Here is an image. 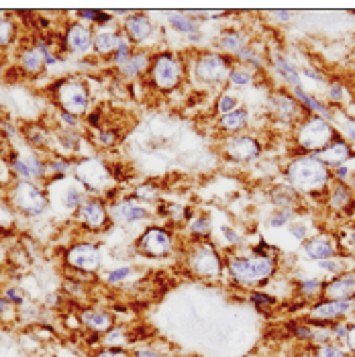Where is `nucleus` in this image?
<instances>
[{"label": "nucleus", "mask_w": 355, "mask_h": 357, "mask_svg": "<svg viewBox=\"0 0 355 357\" xmlns=\"http://www.w3.org/2000/svg\"><path fill=\"white\" fill-rule=\"evenodd\" d=\"M284 176H286V184L292 186L299 194L317 196L328 190L331 186V169L310 153L294 158L286 165Z\"/></svg>", "instance_id": "nucleus-1"}, {"label": "nucleus", "mask_w": 355, "mask_h": 357, "mask_svg": "<svg viewBox=\"0 0 355 357\" xmlns=\"http://www.w3.org/2000/svg\"><path fill=\"white\" fill-rule=\"evenodd\" d=\"M6 200L13 211L25 217H41L50 206L47 192L37 182L29 180H13L6 188Z\"/></svg>", "instance_id": "nucleus-2"}, {"label": "nucleus", "mask_w": 355, "mask_h": 357, "mask_svg": "<svg viewBox=\"0 0 355 357\" xmlns=\"http://www.w3.org/2000/svg\"><path fill=\"white\" fill-rule=\"evenodd\" d=\"M294 139H296V145L301 147L304 153L315 155L321 149H325L331 141L337 139V131L327 119L317 116V114H308L296 125Z\"/></svg>", "instance_id": "nucleus-3"}, {"label": "nucleus", "mask_w": 355, "mask_h": 357, "mask_svg": "<svg viewBox=\"0 0 355 357\" xmlns=\"http://www.w3.org/2000/svg\"><path fill=\"white\" fill-rule=\"evenodd\" d=\"M275 270V261L268 255H235L229 259V272L231 275L246 286L262 284L270 280Z\"/></svg>", "instance_id": "nucleus-4"}, {"label": "nucleus", "mask_w": 355, "mask_h": 357, "mask_svg": "<svg viewBox=\"0 0 355 357\" xmlns=\"http://www.w3.org/2000/svg\"><path fill=\"white\" fill-rule=\"evenodd\" d=\"M186 78V63L174 54H158L149 68V84L158 92H172Z\"/></svg>", "instance_id": "nucleus-5"}, {"label": "nucleus", "mask_w": 355, "mask_h": 357, "mask_svg": "<svg viewBox=\"0 0 355 357\" xmlns=\"http://www.w3.org/2000/svg\"><path fill=\"white\" fill-rule=\"evenodd\" d=\"M74 178L82 184L86 192H92V196H100V198L114 186L112 169L98 158L80 160L74 165Z\"/></svg>", "instance_id": "nucleus-6"}, {"label": "nucleus", "mask_w": 355, "mask_h": 357, "mask_svg": "<svg viewBox=\"0 0 355 357\" xmlns=\"http://www.w3.org/2000/svg\"><path fill=\"white\" fill-rule=\"evenodd\" d=\"M54 100L57 110L70 112L74 116H84L90 109V90L82 78H63L55 84Z\"/></svg>", "instance_id": "nucleus-7"}, {"label": "nucleus", "mask_w": 355, "mask_h": 357, "mask_svg": "<svg viewBox=\"0 0 355 357\" xmlns=\"http://www.w3.org/2000/svg\"><path fill=\"white\" fill-rule=\"evenodd\" d=\"M231 68H233V59L229 55L217 54V52H204L194 59L192 74H194V80L198 84L215 88V86H222L227 82Z\"/></svg>", "instance_id": "nucleus-8"}, {"label": "nucleus", "mask_w": 355, "mask_h": 357, "mask_svg": "<svg viewBox=\"0 0 355 357\" xmlns=\"http://www.w3.org/2000/svg\"><path fill=\"white\" fill-rule=\"evenodd\" d=\"M47 198L50 204H54L57 208H63L68 213H76L80 208L84 200H86V190L84 186L70 176H57V178H50L47 180Z\"/></svg>", "instance_id": "nucleus-9"}, {"label": "nucleus", "mask_w": 355, "mask_h": 357, "mask_svg": "<svg viewBox=\"0 0 355 357\" xmlns=\"http://www.w3.org/2000/svg\"><path fill=\"white\" fill-rule=\"evenodd\" d=\"M10 172L15 180H29V182H47V160H43L35 149L13 153L10 158Z\"/></svg>", "instance_id": "nucleus-10"}, {"label": "nucleus", "mask_w": 355, "mask_h": 357, "mask_svg": "<svg viewBox=\"0 0 355 357\" xmlns=\"http://www.w3.org/2000/svg\"><path fill=\"white\" fill-rule=\"evenodd\" d=\"M74 220L86 231H105L110 225L109 204L100 196H86L80 208L74 213Z\"/></svg>", "instance_id": "nucleus-11"}, {"label": "nucleus", "mask_w": 355, "mask_h": 357, "mask_svg": "<svg viewBox=\"0 0 355 357\" xmlns=\"http://www.w3.org/2000/svg\"><path fill=\"white\" fill-rule=\"evenodd\" d=\"M188 266L190 272L198 278H219L222 272V261H220L217 249L211 243H194L188 251Z\"/></svg>", "instance_id": "nucleus-12"}, {"label": "nucleus", "mask_w": 355, "mask_h": 357, "mask_svg": "<svg viewBox=\"0 0 355 357\" xmlns=\"http://www.w3.org/2000/svg\"><path fill=\"white\" fill-rule=\"evenodd\" d=\"M92 41H94V29L80 21L70 23L61 37L66 54H72L76 57H86L92 54Z\"/></svg>", "instance_id": "nucleus-13"}, {"label": "nucleus", "mask_w": 355, "mask_h": 357, "mask_svg": "<svg viewBox=\"0 0 355 357\" xmlns=\"http://www.w3.org/2000/svg\"><path fill=\"white\" fill-rule=\"evenodd\" d=\"M137 249L147 257H165L174 249V237L164 227H149L141 233Z\"/></svg>", "instance_id": "nucleus-14"}, {"label": "nucleus", "mask_w": 355, "mask_h": 357, "mask_svg": "<svg viewBox=\"0 0 355 357\" xmlns=\"http://www.w3.org/2000/svg\"><path fill=\"white\" fill-rule=\"evenodd\" d=\"M222 153L233 160V162H239V164H246V162H253L259 158L262 153V143L251 135H229V137L222 141Z\"/></svg>", "instance_id": "nucleus-15"}, {"label": "nucleus", "mask_w": 355, "mask_h": 357, "mask_svg": "<svg viewBox=\"0 0 355 357\" xmlns=\"http://www.w3.org/2000/svg\"><path fill=\"white\" fill-rule=\"evenodd\" d=\"M66 264L76 272L94 274V272H98V268L103 264V255H100V249L94 243H76L66 253Z\"/></svg>", "instance_id": "nucleus-16"}, {"label": "nucleus", "mask_w": 355, "mask_h": 357, "mask_svg": "<svg viewBox=\"0 0 355 357\" xmlns=\"http://www.w3.org/2000/svg\"><path fill=\"white\" fill-rule=\"evenodd\" d=\"M109 217L110 222L116 225H135V222H143L151 217V211L137 202L135 198H119L109 204Z\"/></svg>", "instance_id": "nucleus-17"}, {"label": "nucleus", "mask_w": 355, "mask_h": 357, "mask_svg": "<svg viewBox=\"0 0 355 357\" xmlns=\"http://www.w3.org/2000/svg\"><path fill=\"white\" fill-rule=\"evenodd\" d=\"M50 47H52V41L45 37L37 39L29 47H23L17 59V66L21 68V72L25 76H39L45 70V54L50 52Z\"/></svg>", "instance_id": "nucleus-18"}, {"label": "nucleus", "mask_w": 355, "mask_h": 357, "mask_svg": "<svg viewBox=\"0 0 355 357\" xmlns=\"http://www.w3.org/2000/svg\"><path fill=\"white\" fill-rule=\"evenodd\" d=\"M270 110L275 114V119H280L284 123H296L299 125L302 119L306 116L304 114L306 110L302 109L301 102L292 94L282 92V90L273 92L270 96Z\"/></svg>", "instance_id": "nucleus-19"}, {"label": "nucleus", "mask_w": 355, "mask_h": 357, "mask_svg": "<svg viewBox=\"0 0 355 357\" xmlns=\"http://www.w3.org/2000/svg\"><path fill=\"white\" fill-rule=\"evenodd\" d=\"M125 37L131 41V43H147L153 33H156V27H153V21L149 15L145 13H133V15H127L125 21H123V29Z\"/></svg>", "instance_id": "nucleus-20"}, {"label": "nucleus", "mask_w": 355, "mask_h": 357, "mask_svg": "<svg viewBox=\"0 0 355 357\" xmlns=\"http://www.w3.org/2000/svg\"><path fill=\"white\" fill-rule=\"evenodd\" d=\"M355 155L354 147H352V143L347 141V139H341L337 137L335 141H331L325 149H321L319 153H315V158L319 160V162H323V164L327 165L328 169L333 167H341V165H347V162L352 160Z\"/></svg>", "instance_id": "nucleus-21"}, {"label": "nucleus", "mask_w": 355, "mask_h": 357, "mask_svg": "<svg viewBox=\"0 0 355 357\" xmlns=\"http://www.w3.org/2000/svg\"><path fill=\"white\" fill-rule=\"evenodd\" d=\"M123 39H125V33L121 29L110 31L107 27H96L94 41H92V54L98 57H112L114 52L121 47Z\"/></svg>", "instance_id": "nucleus-22"}, {"label": "nucleus", "mask_w": 355, "mask_h": 357, "mask_svg": "<svg viewBox=\"0 0 355 357\" xmlns=\"http://www.w3.org/2000/svg\"><path fill=\"white\" fill-rule=\"evenodd\" d=\"M323 294L327 301H355V272H343L325 284Z\"/></svg>", "instance_id": "nucleus-23"}, {"label": "nucleus", "mask_w": 355, "mask_h": 357, "mask_svg": "<svg viewBox=\"0 0 355 357\" xmlns=\"http://www.w3.org/2000/svg\"><path fill=\"white\" fill-rule=\"evenodd\" d=\"M151 61H153V55L145 50H133V54L129 55V59L116 68V72L125 78V80H137L141 78L145 72H149L151 68Z\"/></svg>", "instance_id": "nucleus-24"}, {"label": "nucleus", "mask_w": 355, "mask_h": 357, "mask_svg": "<svg viewBox=\"0 0 355 357\" xmlns=\"http://www.w3.org/2000/svg\"><path fill=\"white\" fill-rule=\"evenodd\" d=\"M355 301H325V303H319L312 310H310V317L315 321H333V319H341V317H347L349 312H354Z\"/></svg>", "instance_id": "nucleus-25"}, {"label": "nucleus", "mask_w": 355, "mask_h": 357, "mask_svg": "<svg viewBox=\"0 0 355 357\" xmlns=\"http://www.w3.org/2000/svg\"><path fill=\"white\" fill-rule=\"evenodd\" d=\"M302 251L306 253V257H310L315 261H323V259H328V257H335L337 243L328 235H317V237L306 239L302 243Z\"/></svg>", "instance_id": "nucleus-26"}, {"label": "nucleus", "mask_w": 355, "mask_h": 357, "mask_svg": "<svg viewBox=\"0 0 355 357\" xmlns=\"http://www.w3.org/2000/svg\"><path fill=\"white\" fill-rule=\"evenodd\" d=\"M80 321L88 331H92L94 335H105L114 327V319L107 310L100 308H86L80 312Z\"/></svg>", "instance_id": "nucleus-27"}, {"label": "nucleus", "mask_w": 355, "mask_h": 357, "mask_svg": "<svg viewBox=\"0 0 355 357\" xmlns=\"http://www.w3.org/2000/svg\"><path fill=\"white\" fill-rule=\"evenodd\" d=\"M327 204L331 211H347L355 204V194L352 186H347L345 182H335L328 186Z\"/></svg>", "instance_id": "nucleus-28"}, {"label": "nucleus", "mask_w": 355, "mask_h": 357, "mask_svg": "<svg viewBox=\"0 0 355 357\" xmlns=\"http://www.w3.org/2000/svg\"><path fill=\"white\" fill-rule=\"evenodd\" d=\"M247 125H249V110H247V107H239V109L231 110V112L219 116L220 133H227V135H239Z\"/></svg>", "instance_id": "nucleus-29"}, {"label": "nucleus", "mask_w": 355, "mask_h": 357, "mask_svg": "<svg viewBox=\"0 0 355 357\" xmlns=\"http://www.w3.org/2000/svg\"><path fill=\"white\" fill-rule=\"evenodd\" d=\"M217 45H219V50L222 54H227L229 57H235V55L239 54L243 47H247L249 43H247V35L243 31L227 29V31H222L219 35Z\"/></svg>", "instance_id": "nucleus-30"}, {"label": "nucleus", "mask_w": 355, "mask_h": 357, "mask_svg": "<svg viewBox=\"0 0 355 357\" xmlns=\"http://www.w3.org/2000/svg\"><path fill=\"white\" fill-rule=\"evenodd\" d=\"M272 61H273V68H275V72H278V76H280L284 82L288 84V88H296V86H302L301 72H299V68H296V66H292V63H290V59H286L284 55L273 54Z\"/></svg>", "instance_id": "nucleus-31"}, {"label": "nucleus", "mask_w": 355, "mask_h": 357, "mask_svg": "<svg viewBox=\"0 0 355 357\" xmlns=\"http://www.w3.org/2000/svg\"><path fill=\"white\" fill-rule=\"evenodd\" d=\"M167 25L174 29L176 33H182L186 37L198 35V19L192 17V13H167Z\"/></svg>", "instance_id": "nucleus-32"}, {"label": "nucleus", "mask_w": 355, "mask_h": 357, "mask_svg": "<svg viewBox=\"0 0 355 357\" xmlns=\"http://www.w3.org/2000/svg\"><path fill=\"white\" fill-rule=\"evenodd\" d=\"M272 202L280 208H292L296 211V206L301 204V194L296 192L292 186L288 184H282V186H275L272 190Z\"/></svg>", "instance_id": "nucleus-33"}, {"label": "nucleus", "mask_w": 355, "mask_h": 357, "mask_svg": "<svg viewBox=\"0 0 355 357\" xmlns=\"http://www.w3.org/2000/svg\"><path fill=\"white\" fill-rule=\"evenodd\" d=\"M227 82L231 84V86H235V88H247V86H251V82H253V72H251V68H247L243 63L233 66L231 72H229Z\"/></svg>", "instance_id": "nucleus-34"}, {"label": "nucleus", "mask_w": 355, "mask_h": 357, "mask_svg": "<svg viewBox=\"0 0 355 357\" xmlns=\"http://www.w3.org/2000/svg\"><path fill=\"white\" fill-rule=\"evenodd\" d=\"M15 37H17L15 21L8 17H0V50H6L8 45H13Z\"/></svg>", "instance_id": "nucleus-35"}, {"label": "nucleus", "mask_w": 355, "mask_h": 357, "mask_svg": "<svg viewBox=\"0 0 355 357\" xmlns=\"http://www.w3.org/2000/svg\"><path fill=\"white\" fill-rule=\"evenodd\" d=\"M241 105H239V96L235 94V92H231V90H222L219 96V100H217V114L222 116V114H227V112H231V110L239 109Z\"/></svg>", "instance_id": "nucleus-36"}, {"label": "nucleus", "mask_w": 355, "mask_h": 357, "mask_svg": "<svg viewBox=\"0 0 355 357\" xmlns=\"http://www.w3.org/2000/svg\"><path fill=\"white\" fill-rule=\"evenodd\" d=\"M327 98L328 102L333 105H345L349 100V94H347V88L343 82H333L327 88Z\"/></svg>", "instance_id": "nucleus-37"}, {"label": "nucleus", "mask_w": 355, "mask_h": 357, "mask_svg": "<svg viewBox=\"0 0 355 357\" xmlns=\"http://www.w3.org/2000/svg\"><path fill=\"white\" fill-rule=\"evenodd\" d=\"M211 217L206 215H196L194 219L190 220V233L196 235V237H206L211 235Z\"/></svg>", "instance_id": "nucleus-38"}, {"label": "nucleus", "mask_w": 355, "mask_h": 357, "mask_svg": "<svg viewBox=\"0 0 355 357\" xmlns=\"http://www.w3.org/2000/svg\"><path fill=\"white\" fill-rule=\"evenodd\" d=\"M294 215H296V211H292V208H278V211H273V215L270 217V227L272 229L288 227L294 220Z\"/></svg>", "instance_id": "nucleus-39"}, {"label": "nucleus", "mask_w": 355, "mask_h": 357, "mask_svg": "<svg viewBox=\"0 0 355 357\" xmlns=\"http://www.w3.org/2000/svg\"><path fill=\"white\" fill-rule=\"evenodd\" d=\"M127 341H129V337H127V333H125L123 327H112L109 333H105V339H103V343L107 347H121Z\"/></svg>", "instance_id": "nucleus-40"}, {"label": "nucleus", "mask_w": 355, "mask_h": 357, "mask_svg": "<svg viewBox=\"0 0 355 357\" xmlns=\"http://www.w3.org/2000/svg\"><path fill=\"white\" fill-rule=\"evenodd\" d=\"M323 288H325V284L319 278H308L301 284V292L304 296H317V294L323 292Z\"/></svg>", "instance_id": "nucleus-41"}, {"label": "nucleus", "mask_w": 355, "mask_h": 357, "mask_svg": "<svg viewBox=\"0 0 355 357\" xmlns=\"http://www.w3.org/2000/svg\"><path fill=\"white\" fill-rule=\"evenodd\" d=\"M133 275V270L131 268H116V270H110L109 274H107V284H110V286H116V284H123V282H127L129 278Z\"/></svg>", "instance_id": "nucleus-42"}, {"label": "nucleus", "mask_w": 355, "mask_h": 357, "mask_svg": "<svg viewBox=\"0 0 355 357\" xmlns=\"http://www.w3.org/2000/svg\"><path fill=\"white\" fill-rule=\"evenodd\" d=\"M317 264H319V268H321V270H325V272H328V274H333V275L343 274V270H345L343 261H341V259H335V257H328V259L317 261Z\"/></svg>", "instance_id": "nucleus-43"}, {"label": "nucleus", "mask_w": 355, "mask_h": 357, "mask_svg": "<svg viewBox=\"0 0 355 357\" xmlns=\"http://www.w3.org/2000/svg\"><path fill=\"white\" fill-rule=\"evenodd\" d=\"M4 298H6L10 304H17V306H21V304L25 303V294H23V290H21V288H17V286H8V288H4Z\"/></svg>", "instance_id": "nucleus-44"}, {"label": "nucleus", "mask_w": 355, "mask_h": 357, "mask_svg": "<svg viewBox=\"0 0 355 357\" xmlns=\"http://www.w3.org/2000/svg\"><path fill=\"white\" fill-rule=\"evenodd\" d=\"M317 357H347L345 351L337 345H331V343H323L317 351Z\"/></svg>", "instance_id": "nucleus-45"}, {"label": "nucleus", "mask_w": 355, "mask_h": 357, "mask_svg": "<svg viewBox=\"0 0 355 357\" xmlns=\"http://www.w3.org/2000/svg\"><path fill=\"white\" fill-rule=\"evenodd\" d=\"M288 229H290V233H292V237H296L299 241H306L308 239V225H304V222H290L288 225Z\"/></svg>", "instance_id": "nucleus-46"}, {"label": "nucleus", "mask_w": 355, "mask_h": 357, "mask_svg": "<svg viewBox=\"0 0 355 357\" xmlns=\"http://www.w3.org/2000/svg\"><path fill=\"white\" fill-rule=\"evenodd\" d=\"M0 182H2V184H6V186H10V182H13L10 165H8L6 160H2V158H0Z\"/></svg>", "instance_id": "nucleus-47"}, {"label": "nucleus", "mask_w": 355, "mask_h": 357, "mask_svg": "<svg viewBox=\"0 0 355 357\" xmlns=\"http://www.w3.org/2000/svg\"><path fill=\"white\" fill-rule=\"evenodd\" d=\"M92 357H129L123 349H119V347H105V349H98V351H94Z\"/></svg>", "instance_id": "nucleus-48"}, {"label": "nucleus", "mask_w": 355, "mask_h": 357, "mask_svg": "<svg viewBox=\"0 0 355 357\" xmlns=\"http://www.w3.org/2000/svg\"><path fill=\"white\" fill-rule=\"evenodd\" d=\"M343 133L349 139V143L355 145V119H343Z\"/></svg>", "instance_id": "nucleus-49"}, {"label": "nucleus", "mask_w": 355, "mask_h": 357, "mask_svg": "<svg viewBox=\"0 0 355 357\" xmlns=\"http://www.w3.org/2000/svg\"><path fill=\"white\" fill-rule=\"evenodd\" d=\"M220 231H222V235H225L227 243H231V245H239L241 237H239V233H235V231H233V227H227V225H225Z\"/></svg>", "instance_id": "nucleus-50"}, {"label": "nucleus", "mask_w": 355, "mask_h": 357, "mask_svg": "<svg viewBox=\"0 0 355 357\" xmlns=\"http://www.w3.org/2000/svg\"><path fill=\"white\" fill-rule=\"evenodd\" d=\"M333 174H335V180H337V182H345V180L349 178V174H352V172H349V167H347V165H341V167H335V172H333Z\"/></svg>", "instance_id": "nucleus-51"}, {"label": "nucleus", "mask_w": 355, "mask_h": 357, "mask_svg": "<svg viewBox=\"0 0 355 357\" xmlns=\"http://www.w3.org/2000/svg\"><path fill=\"white\" fill-rule=\"evenodd\" d=\"M133 357H164L160 351H156V349H151V347H143V349H139Z\"/></svg>", "instance_id": "nucleus-52"}, {"label": "nucleus", "mask_w": 355, "mask_h": 357, "mask_svg": "<svg viewBox=\"0 0 355 357\" xmlns=\"http://www.w3.org/2000/svg\"><path fill=\"white\" fill-rule=\"evenodd\" d=\"M10 310H13V304L8 303L4 296H0V319H2V317H6Z\"/></svg>", "instance_id": "nucleus-53"}, {"label": "nucleus", "mask_w": 355, "mask_h": 357, "mask_svg": "<svg viewBox=\"0 0 355 357\" xmlns=\"http://www.w3.org/2000/svg\"><path fill=\"white\" fill-rule=\"evenodd\" d=\"M345 341H347V345H349V349L355 354V325L354 327H349L347 331V337H345Z\"/></svg>", "instance_id": "nucleus-54"}, {"label": "nucleus", "mask_w": 355, "mask_h": 357, "mask_svg": "<svg viewBox=\"0 0 355 357\" xmlns=\"http://www.w3.org/2000/svg\"><path fill=\"white\" fill-rule=\"evenodd\" d=\"M273 15H275L278 21H292V13H288V10H280V13H273Z\"/></svg>", "instance_id": "nucleus-55"}, {"label": "nucleus", "mask_w": 355, "mask_h": 357, "mask_svg": "<svg viewBox=\"0 0 355 357\" xmlns=\"http://www.w3.org/2000/svg\"><path fill=\"white\" fill-rule=\"evenodd\" d=\"M352 243H354V245H355V233H354V237H352Z\"/></svg>", "instance_id": "nucleus-56"}]
</instances>
